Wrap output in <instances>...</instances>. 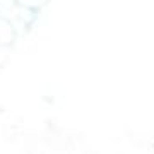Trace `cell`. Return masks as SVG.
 Returning a JSON list of instances; mask_svg holds the SVG:
<instances>
[]
</instances>
